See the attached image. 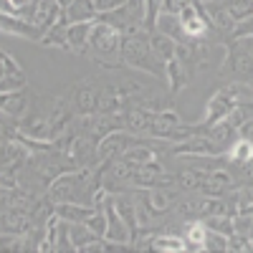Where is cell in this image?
I'll return each mask as SVG.
<instances>
[{"label": "cell", "mask_w": 253, "mask_h": 253, "mask_svg": "<svg viewBox=\"0 0 253 253\" xmlns=\"http://www.w3.org/2000/svg\"><path fill=\"white\" fill-rule=\"evenodd\" d=\"M101 180L94 167H71L63 170L51 180L46 187V195L53 205L58 203H81V205H94V195L99 193Z\"/></svg>", "instance_id": "cell-1"}, {"label": "cell", "mask_w": 253, "mask_h": 253, "mask_svg": "<svg viewBox=\"0 0 253 253\" xmlns=\"http://www.w3.org/2000/svg\"><path fill=\"white\" fill-rule=\"evenodd\" d=\"M122 63L139 74L165 81V61L150 46V28H126L122 31Z\"/></svg>", "instance_id": "cell-2"}, {"label": "cell", "mask_w": 253, "mask_h": 253, "mask_svg": "<svg viewBox=\"0 0 253 253\" xmlns=\"http://www.w3.org/2000/svg\"><path fill=\"white\" fill-rule=\"evenodd\" d=\"M96 63L107 69L122 66V31L114 28L107 20H94L91 33H89V51Z\"/></svg>", "instance_id": "cell-3"}, {"label": "cell", "mask_w": 253, "mask_h": 253, "mask_svg": "<svg viewBox=\"0 0 253 253\" xmlns=\"http://www.w3.org/2000/svg\"><path fill=\"white\" fill-rule=\"evenodd\" d=\"M225 66L233 71L236 79H253V36L230 38V46L225 48Z\"/></svg>", "instance_id": "cell-4"}, {"label": "cell", "mask_w": 253, "mask_h": 253, "mask_svg": "<svg viewBox=\"0 0 253 253\" xmlns=\"http://www.w3.org/2000/svg\"><path fill=\"white\" fill-rule=\"evenodd\" d=\"M71 109L76 114H96L101 101V84L99 81H79L69 91Z\"/></svg>", "instance_id": "cell-5"}, {"label": "cell", "mask_w": 253, "mask_h": 253, "mask_svg": "<svg viewBox=\"0 0 253 253\" xmlns=\"http://www.w3.org/2000/svg\"><path fill=\"white\" fill-rule=\"evenodd\" d=\"M139 137H134L132 132H126V129H117V132H109L107 137H101L99 144H96V157L99 162H114L124 155L126 147H132L137 144Z\"/></svg>", "instance_id": "cell-6"}, {"label": "cell", "mask_w": 253, "mask_h": 253, "mask_svg": "<svg viewBox=\"0 0 253 253\" xmlns=\"http://www.w3.org/2000/svg\"><path fill=\"white\" fill-rule=\"evenodd\" d=\"M104 213H107V230H104V241L124 243V246L134 241V230L129 228V223L119 215V210H117L112 195L107 198V203H104Z\"/></svg>", "instance_id": "cell-7"}, {"label": "cell", "mask_w": 253, "mask_h": 253, "mask_svg": "<svg viewBox=\"0 0 253 253\" xmlns=\"http://www.w3.org/2000/svg\"><path fill=\"white\" fill-rule=\"evenodd\" d=\"M177 18H180V26H182L187 41H203L208 36V31H210V23H208V18L203 15V8H200L198 0L187 3L177 13Z\"/></svg>", "instance_id": "cell-8"}, {"label": "cell", "mask_w": 253, "mask_h": 253, "mask_svg": "<svg viewBox=\"0 0 253 253\" xmlns=\"http://www.w3.org/2000/svg\"><path fill=\"white\" fill-rule=\"evenodd\" d=\"M172 152L175 155H190V157H218L223 155V150L208 137V129L200 132V134H193V137H187L182 142H177L172 147Z\"/></svg>", "instance_id": "cell-9"}, {"label": "cell", "mask_w": 253, "mask_h": 253, "mask_svg": "<svg viewBox=\"0 0 253 253\" xmlns=\"http://www.w3.org/2000/svg\"><path fill=\"white\" fill-rule=\"evenodd\" d=\"M33 107V96L26 86L13 89V91H0V112H5L15 122H20Z\"/></svg>", "instance_id": "cell-10"}, {"label": "cell", "mask_w": 253, "mask_h": 253, "mask_svg": "<svg viewBox=\"0 0 253 253\" xmlns=\"http://www.w3.org/2000/svg\"><path fill=\"white\" fill-rule=\"evenodd\" d=\"M0 33L5 36H15V38H28V41H38L43 38V31L38 26H33L31 20L20 18V15H3L0 13Z\"/></svg>", "instance_id": "cell-11"}, {"label": "cell", "mask_w": 253, "mask_h": 253, "mask_svg": "<svg viewBox=\"0 0 253 253\" xmlns=\"http://www.w3.org/2000/svg\"><path fill=\"white\" fill-rule=\"evenodd\" d=\"M198 3H200V0H198ZM200 8H203V15L208 18V23L213 26L215 31H223V33H228V36L233 33L236 20L230 18L225 0H208V3H200Z\"/></svg>", "instance_id": "cell-12"}, {"label": "cell", "mask_w": 253, "mask_h": 253, "mask_svg": "<svg viewBox=\"0 0 253 253\" xmlns=\"http://www.w3.org/2000/svg\"><path fill=\"white\" fill-rule=\"evenodd\" d=\"M238 107L236 104V99L230 96L225 89H220V91H215L213 96L208 99V107H205V119H203V124L205 126H210L213 122H220V119H225L230 112H233Z\"/></svg>", "instance_id": "cell-13"}, {"label": "cell", "mask_w": 253, "mask_h": 253, "mask_svg": "<svg viewBox=\"0 0 253 253\" xmlns=\"http://www.w3.org/2000/svg\"><path fill=\"white\" fill-rule=\"evenodd\" d=\"M193 74H195V71L190 69L185 61H180L177 56L167 61V63H165V84H167V89H170V94L182 91V89L187 86V81L193 79Z\"/></svg>", "instance_id": "cell-14"}, {"label": "cell", "mask_w": 253, "mask_h": 253, "mask_svg": "<svg viewBox=\"0 0 253 253\" xmlns=\"http://www.w3.org/2000/svg\"><path fill=\"white\" fill-rule=\"evenodd\" d=\"M61 13H63V8H61L58 0H36V3H33L31 23L38 26L41 31L46 33L53 23H58V20H61Z\"/></svg>", "instance_id": "cell-15"}, {"label": "cell", "mask_w": 253, "mask_h": 253, "mask_svg": "<svg viewBox=\"0 0 253 253\" xmlns=\"http://www.w3.org/2000/svg\"><path fill=\"white\" fill-rule=\"evenodd\" d=\"M96 8H94V0H71V3L63 8L61 20L63 23H91L96 20Z\"/></svg>", "instance_id": "cell-16"}, {"label": "cell", "mask_w": 253, "mask_h": 253, "mask_svg": "<svg viewBox=\"0 0 253 253\" xmlns=\"http://www.w3.org/2000/svg\"><path fill=\"white\" fill-rule=\"evenodd\" d=\"M91 23H69L66 26V46H69V51H74V53H86L89 51Z\"/></svg>", "instance_id": "cell-17"}, {"label": "cell", "mask_w": 253, "mask_h": 253, "mask_svg": "<svg viewBox=\"0 0 253 253\" xmlns=\"http://www.w3.org/2000/svg\"><path fill=\"white\" fill-rule=\"evenodd\" d=\"M152 28H155V31H160V33H165V36H170V38H175L177 43L187 41V38H185V31H182V26H180L177 13L160 10V15L155 18V26H152Z\"/></svg>", "instance_id": "cell-18"}, {"label": "cell", "mask_w": 253, "mask_h": 253, "mask_svg": "<svg viewBox=\"0 0 253 253\" xmlns=\"http://www.w3.org/2000/svg\"><path fill=\"white\" fill-rule=\"evenodd\" d=\"M122 162H126V165H132V167H142V165H147V162H152V160H157V152L152 150V144H147V142H137V144H132V147H126L124 150V155L119 157Z\"/></svg>", "instance_id": "cell-19"}, {"label": "cell", "mask_w": 253, "mask_h": 253, "mask_svg": "<svg viewBox=\"0 0 253 253\" xmlns=\"http://www.w3.org/2000/svg\"><path fill=\"white\" fill-rule=\"evenodd\" d=\"M53 213L61 215L69 223H86L89 215L94 213V205H81V203H58L53 205Z\"/></svg>", "instance_id": "cell-20"}, {"label": "cell", "mask_w": 253, "mask_h": 253, "mask_svg": "<svg viewBox=\"0 0 253 253\" xmlns=\"http://www.w3.org/2000/svg\"><path fill=\"white\" fill-rule=\"evenodd\" d=\"M144 198H147V203H150V208L155 210V213L162 215V213H167V210L175 205L177 193H172V190H167V187H150L144 193Z\"/></svg>", "instance_id": "cell-21"}, {"label": "cell", "mask_w": 253, "mask_h": 253, "mask_svg": "<svg viewBox=\"0 0 253 253\" xmlns=\"http://www.w3.org/2000/svg\"><path fill=\"white\" fill-rule=\"evenodd\" d=\"M150 46H152V51L157 53V58L167 63L170 58H175V51H177V41L152 28V31H150Z\"/></svg>", "instance_id": "cell-22"}, {"label": "cell", "mask_w": 253, "mask_h": 253, "mask_svg": "<svg viewBox=\"0 0 253 253\" xmlns=\"http://www.w3.org/2000/svg\"><path fill=\"white\" fill-rule=\"evenodd\" d=\"M205 233H208V225L203 218H195L185 225V243H187V251H203V243H205Z\"/></svg>", "instance_id": "cell-23"}, {"label": "cell", "mask_w": 253, "mask_h": 253, "mask_svg": "<svg viewBox=\"0 0 253 253\" xmlns=\"http://www.w3.org/2000/svg\"><path fill=\"white\" fill-rule=\"evenodd\" d=\"M225 155H228L230 162L248 165V162H253V142H248L243 137H236L233 142H230V147L225 150Z\"/></svg>", "instance_id": "cell-24"}, {"label": "cell", "mask_w": 253, "mask_h": 253, "mask_svg": "<svg viewBox=\"0 0 253 253\" xmlns=\"http://www.w3.org/2000/svg\"><path fill=\"white\" fill-rule=\"evenodd\" d=\"M69 236H71V246H74V251H84L91 241L99 238L86 223H69Z\"/></svg>", "instance_id": "cell-25"}, {"label": "cell", "mask_w": 253, "mask_h": 253, "mask_svg": "<svg viewBox=\"0 0 253 253\" xmlns=\"http://www.w3.org/2000/svg\"><path fill=\"white\" fill-rule=\"evenodd\" d=\"M41 43H43V46H56V48H63V51H66V48H69V46H66V23H63V20L53 23V26L43 33Z\"/></svg>", "instance_id": "cell-26"}, {"label": "cell", "mask_w": 253, "mask_h": 253, "mask_svg": "<svg viewBox=\"0 0 253 253\" xmlns=\"http://www.w3.org/2000/svg\"><path fill=\"white\" fill-rule=\"evenodd\" d=\"M5 79H26V74L10 53H5L0 48V81H5Z\"/></svg>", "instance_id": "cell-27"}, {"label": "cell", "mask_w": 253, "mask_h": 253, "mask_svg": "<svg viewBox=\"0 0 253 253\" xmlns=\"http://www.w3.org/2000/svg\"><path fill=\"white\" fill-rule=\"evenodd\" d=\"M150 248L180 253V251H187V243H185V238H180V236H155L152 243H150Z\"/></svg>", "instance_id": "cell-28"}, {"label": "cell", "mask_w": 253, "mask_h": 253, "mask_svg": "<svg viewBox=\"0 0 253 253\" xmlns=\"http://www.w3.org/2000/svg\"><path fill=\"white\" fill-rule=\"evenodd\" d=\"M225 5L236 23H243L246 18L253 15V0H225Z\"/></svg>", "instance_id": "cell-29"}, {"label": "cell", "mask_w": 253, "mask_h": 253, "mask_svg": "<svg viewBox=\"0 0 253 253\" xmlns=\"http://www.w3.org/2000/svg\"><path fill=\"white\" fill-rule=\"evenodd\" d=\"M228 238H230V236L218 233V230H213V228H208L203 251H228Z\"/></svg>", "instance_id": "cell-30"}, {"label": "cell", "mask_w": 253, "mask_h": 253, "mask_svg": "<svg viewBox=\"0 0 253 253\" xmlns=\"http://www.w3.org/2000/svg\"><path fill=\"white\" fill-rule=\"evenodd\" d=\"M126 0H94V8L96 13H109V10H117L119 5H124Z\"/></svg>", "instance_id": "cell-31"}, {"label": "cell", "mask_w": 253, "mask_h": 253, "mask_svg": "<svg viewBox=\"0 0 253 253\" xmlns=\"http://www.w3.org/2000/svg\"><path fill=\"white\" fill-rule=\"evenodd\" d=\"M187 3H193V0H162V10H167V13H180Z\"/></svg>", "instance_id": "cell-32"}, {"label": "cell", "mask_w": 253, "mask_h": 253, "mask_svg": "<svg viewBox=\"0 0 253 253\" xmlns=\"http://www.w3.org/2000/svg\"><path fill=\"white\" fill-rule=\"evenodd\" d=\"M13 3L20 8V18L31 20V15H33V3H36V0H13Z\"/></svg>", "instance_id": "cell-33"}, {"label": "cell", "mask_w": 253, "mask_h": 253, "mask_svg": "<svg viewBox=\"0 0 253 253\" xmlns=\"http://www.w3.org/2000/svg\"><path fill=\"white\" fill-rule=\"evenodd\" d=\"M0 13L3 15H20V8L13 3V0H0Z\"/></svg>", "instance_id": "cell-34"}, {"label": "cell", "mask_w": 253, "mask_h": 253, "mask_svg": "<svg viewBox=\"0 0 253 253\" xmlns=\"http://www.w3.org/2000/svg\"><path fill=\"white\" fill-rule=\"evenodd\" d=\"M58 3H61V8H66V5L71 3V0H58Z\"/></svg>", "instance_id": "cell-35"}, {"label": "cell", "mask_w": 253, "mask_h": 253, "mask_svg": "<svg viewBox=\"0 0 253 253\" xmlns=\"http://www.w3.org/2000/svg\"><path fill=\"white\" fill-rule=\"evenodd\" d=\"M200 3H208V0H200Z\"/></svg>", "instance_id": "cell-36"}, {"label": "cell", "mask_w": 253, "mask_h": 253, "mask_svg": "<svg viewBox=\"0 0 253 253\" xmlns=\"http://www.w3.org/2000/svg\"><path fill=\"white\" fill-rule=\"evenodd\" d=\"M251 81H253V79H251Z\"/></svg>", "instance_id": "cell-37"}]
</instances>
